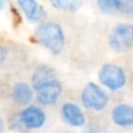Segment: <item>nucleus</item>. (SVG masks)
<instances>
[{"instance_id":"9d476101","label":"nucleus","mask_w":133,"mask_h":133,"mask_svg":"<svg viewBox=\"0 0 133 133\" xmlns=\"http://www.w3.org/2000/svg\"><path fill=\"white\" fill-rule=\"evenodd\" d=\"M12 100L19 106H28L34 99V90L30 84L25 81H18L12 86L11 90Z\"/></svg>"},{"instance_id":"f03ea898","label":"nucleus","mask_w":133,"mask_h":133,"mask_svg":"<svg viewBox=\"0 0 133 133\" xmlns=\"http://www.w3.org/2000/svg\"><path fill=\"white\" fill-rule=\"evenodd\" d=\"M83 106L88 111L101 112L110 104V96L103 86L96 83H87L80 94Z\"/></svg>"},{"instance_id":"f8f14e48","label":"nucleus","mask_w":133,"mask_h":133,"mask_svg":"<svg viewBox=\"0 0 133 133\" xmlns=\"http://www.w3.org/2000/svg\"><path fill=\"white\" fill-rule=\"evenodd\" d=\"M50 4L61 12H77L81 7L83 0H50Z\"/></svg>"},{"instance_id":"f257e3e1","label":"nucleus","mask_w":133,"mask_h":133,"mask_svg":"<svg viewBox=\"0 0 133 133\" xmlns=\"http://www.w3.org/2000/svg\"><path fill=\"white\" fill-rule=\"evenodd\" d=\"M34 38L39 45L53 55L60 54L66 44L63 26L54 21H43L39 24L34 31Z\"/></svg>"},{"instance_id":"2eb2a0df","label":"nucleus","mask_w":133,"mask_h":133,"mask_svg":"<svg viewBox=\"0 0 133 133\" xmlns=\"http://www.w3.org/2000/svg\"><path fill=\"white\" fill-rule=\"evenodd\" d=\"M120 12L127 15H133V0H120Z\"/></svg>"},{"instance_id":"ddd939ff","label":"nucleus","mask_w":133,"mask_h":133,"mask_svg":"<svg viewBox=\"0 0 133 133\" xmlns=\"http://www.w3.org/2000/svg\"><path fill=\"white\" fill-rule=\"evenodd\" d=\"M97 6L103 13L110 14V13L120 12V0H97Z\"/></svg>"},{"instance_id":"a211bd4d","label":"nucleus","mask_w":133,"mask_h":133,"mask_svg":"<svg viewBox=\"0 0 133 133\" xmlns=\"http://www.w3.org/2000/svg\"><path fill=\"white\" fill-rule=\"evenodd\" d=\"M5 5H6V0H0V12L5 8Z\"/></svg>"},{"instance_id":"423d86ee","label":"nucleus","mask_w":133,"mask_h":133,"mask_svg":"<svg viewBox=\"0 0 133 133\" xmlns=\"http://www.w3.org/2000/svg\"><path fill=\"white\" fill-rule=\"evenodd\" d=\"M34 92L39 106H54L61 97L63 85L58 79H55L43 85Z\"/></svg>"},{"instance_id":"20e7f679","label":"nucleus","mask_w":133,"mask_h":133,"mask_svg":"<svg viewBox=\"0 0 133 133\" xmlns=\"http://www.w3.org/2000/svg\"><path fill=\"white\" fill-rule=\"evenodd\" d=\"M108 45L116 53H125L133 47V25L128 23H120L113 27Z\"/></svg>"},{"instance_id":"dca6fc26","label":"nucleus","mask_w":133,"mask_h":133,"mask_svg":"<svg viewBox=\"0 0 133 133\" xmlns=\"http://www.w3.org/2000/svg\"><path fill=\"white\" fill-rule=\"evenodd\" d=\"M7 57H8L7 47H5L4 45H1V44H0V65H1V64H4V61L7 59Z\"/></svg>"},{"instance_id":"6e6552de","label":"nucleus","mask_w":133,"mask_h":133,"mask_svg":"<svg viewBox=\"0 0 133 133\" xmlns=\"http://www.w3.org/2000/svg\"><path fill=\"white\" fill-rule=\"evenodd\" d=\"M19 10L31 24H40L45 21L47 12L38 0H15Z\"/></svg>"},{"instance_id":"f3484780","label":"nucleus","mask_w":133,"mask_h":133,"mask_svg":"<svg viewBox=\"0 0 133 133\" xmlns=\"http://www.w3.org/2000/svg\"><path fill=\"white\" fill-rule=\"evenodd\" d=\"M5 131V123H4V119L0 117V133H4Z\"/></svg>"},{"instance_id":"39448f33","label":"nucleus","mask_w":133,"mask_h":133,"mask_svg":"<svg viewBox=\"0 0 133 133\" xmlns=\"http://www.w3.org/2000/svg\"><path fill=\"white\" fill-rule=\"evenodd\" d=\"M18 119L25 131H37L45 126L47 114L41 106L30 104L19 112Z\"/></svg>"},{"instance_id":"7ed1b4c3","label":"nucleus","mask_w":133,"mask_h":133,"mask_svg":"<svg viewBox=\"0 0 133 133\" xmlns=\"http://www.w3.org/2000/svg\"><path fill=\"white\" fill-rule=\"evenodd\" d=\"M98 79L100 86L112 92L123 90L127 84V75L125 70L121 66L112 63L104 64L101 66L98 71Z\"/></svg>"},{"instance_id":"4468645a","label":"nucleus","mask_w":133,"mask_h":133,"mask_svg":"<svg viewBox=\"0 0 133 133\" xmlns=\"http://www.w3.org/2000/svg\"><path fill=\"white\" fill-rule=\"evenodd\" d=\"M84 133H112L106 126L100 124H86L84 126Z\"/></svg>"},{"instance_id":"9b49d317","label":"nucleus","mask_w":133,"mask_h":133,"mask_svg":"<svg viewBox=\"0 0 133 133\" xmlns=\"http://www.w3.org/2000/svg\"><path fill=\"white\" fill-rule=\"evenodd\" d=\"M57 78V71L53 66L51 65H39L34 68L31 77V86L33 90H38L39 87H41L43 85L50 83L52 80H55Z\"/></svg>"},{"instance_id":"0eeeda50","label":"nucleus","mask_w":133,"mask_h":133,"mask_svg":"<svg viewBox=\"0 0 133 133\" xmlns=\"http://www.w3.org/2000/svg\"><path fill=\"white\" fill-rule=\"evenodd\" d=\"M60 116L63 121L66 125L74 128L84 127L87 124L86 116L84 113L83 108L75 103L72 101H66L61 105L60 108Z\"/></svg>"},{"instance_id":"1a4fd4ad","label":"nucleus","mask_w":133,"mask_h":133,"mask_svg":"<svg viewBox=\"0 0 133 133\" xmlns=\"http://www.w3.org/2000/svg\"><path fill=\"white\" fill-rule=\"evenodd\" d=\"M111 120L118 127H133V105L121 103L111 111Z\"/></svg>"}]
</instances>
